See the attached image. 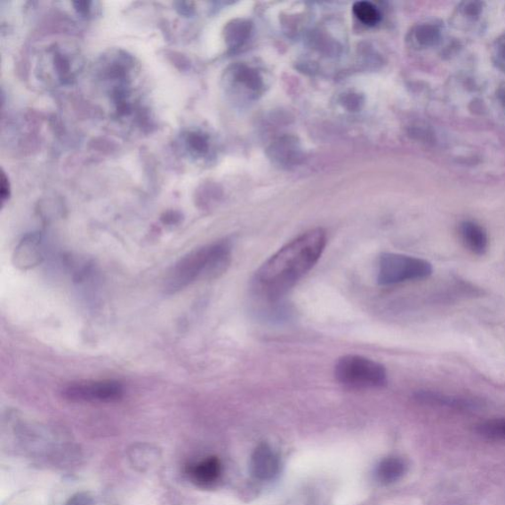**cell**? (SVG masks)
I'll use <instances>...</instances> for the list:
<instances>
[{
	"label": "cell",
	"instance_id": "1",
	"mask_svg": "<svg viewBox=\"0 0 505 505\" xmlns=\"http://www.w3.org/2000/svg\"><path fill=\"white\" fill-rule=\"evenodd\" d=\"M327 245V234L316 228L287 243L257 270L254 290L277 301L317 264Z\"/></svg>",
	"mask_w": 505,
	"mask_h": 505
},
{
	"label": "cell",
	"instance_id": "2",
	"mask_svg": "<svg viewBox=\"0 0 505 505\" xmlns=\"http://www.w3.org/2000/svg\"><path fill=\"white\" fill-rule=\"evenodd\" d=\"M232 260L228 241L196 249L184 256L170 270L164 285L167 294H175L197 281H212L227 273Z\"/></svg>",
	"mask_w": 505,
	"mask_h": 505
},
{
	"label": "cell",
	"instance_id": "3",
	"mask_svg": "<svg viewBox=\"0 0 505 505\" xmlns=\"http://www.w3.org/2000/svg\"><path fill=\"white\" fill-rule=\"evenodd\" d=\"M333 373L341 385L351 389H374L387 383L385 367L375 360L362 356L341 357Z\"/></svg>",
	"mask_w": 505,
	"mask_h": 505
},
{
	"label": "cell",
	"instance_id": "4",
	"mask_svg": "<svg viewBox=\"0 0 505 505\" xmlns=\"http://www.w3.org/2000/svg\"><path fill=\"white\" fill-rule=\"evenodd\" d=\"M431 274V264L421 258L384 252L378 261L377 282L384 286L421 281Z\"/></svg>",
	"mask_w": 505,
	"mask_h": 505
},
{
	"label": "cell",
	"instance_id": "5",
	"mask_svg": "<svg viewBox=\"0 0 505 505\" xmlns=\"http://www.w3.org/2000/svg\"><path fill=\"white\" fill-rule=\"evenodd\" d=\"M124 387L118 381H79L63 388L61 395L68 401L75 403H113L124 396Z\"/></svg>",
	"mask_w": 505,
	"mask_h": 505
},
{
	"label": "cell",
	"instance_id": "6",
	"mask_svg": "<svg viewBox=\"0 0 505 505\" xmlns=\"http://www.w3.org/2000/svg\"><path fill=\"white\" fill-rule=\"evenodd\" d=\"M279 459L269 445H260L252 453L250 471L260 481H272L279 473Z\"/></svg>",
	"mask_w": 505,
	"mask_h": 505
},
{
	"label": "cell",
	"instance_id": "7",
	"mask_svg": "<svg viewBox=\"0 0 505 505\" xmlns=\"http://www.w3.org/2000/svg\"><path fill=\"white\" fill-rule=\"evenodd\" d=\"M188 480L202 489H211L221 476V463L219 458L209 457L187 467Z\"/></svg>",
	"mask_w": 505,
	"mask_h": 505
},
{
	"label": "cell",
	"instance_id": "8",
	"mask_svg": "<svg viewBox=\"0 0 505 505\" xmlns=\"http://www.w3.org/2000/svg\"><path fill=\"white\" fill-rule=\"evenodd\" d=\"M459 236L465 248L473 254L483 256L489 248L488 233L475 221H463L459 227Z\"/></svg>",
	"mask_w": 505,
	"mask_h": 505
},
{
	"label": "cell",
	"instance_id": "9",
	"mask_svg": "<svg viewBox=\"0 0 505 505\" xmlns=\"http://www.w3.org/2000/svg\"><path fill=\"white\" fill-rule=\"evenodd\" d=\"M407 463L400 457L385 458L376 468V479L384 485L395 484L407 473Z\"/></svg>",
	"mask_w": 505,
	"mask_h": 505
},
{
	"label": "cell",
	"instance_id": "10",
	"mask_svg": "<svg viewBox=\"0 0 505 505\" xmlns=\"http://www.w3.org/2000/svg\"><path fill=\"white\" fill-rule=\"evenodd\" d=\"M41 245L37 237L32 236L23 240L15 252L14 259L17 266L30 268L37 265L41 258Z\"/></svg>",
	"mask_w": 505,
	"mask_h": 505
},
{
	"label": "cell",
	"instance_id": "11",
	"mask_svg": "<svg viewBox=\"0 0 505 505\" xmlns=\"http://www.w3.org/2000/svg\"><path fill=\"white\" fill-rule=\"evenodd\" d=\"M353 11L357 20L367 26H375L381 20V12L372 3H356Z\"/></svg>",
	"mask_w": 505,
	"mask_h": 505
},
{
	"label": "cell",
	"instance_id": "12",
	"mask_svg": "<svg viewBox=\"0 0 505 505\" xmlns=\"http://www.w3.org/2000/svg\"><path fill=\"white\" fill-rule=\"evenodd\" d=\"M477 431L485 438L505 442V419L485 421L477 428Z\"/></svg>",
	"mask_w": 505,
	"mask_h": 505
},
{
	"label": "cell",
	"instance_id": "13",
	"mask_svg": "<svg viewBox=\"0 0 505 505\" xmlns=\"http://www.w3.org/2000/svg\"><path fill=\"white\" fill-rule=\"evenodd\" d=\"M65 505H115L111 501L93 493H80L72 497Z\"/></svg>",
	"mask_w": 505,
	"mask_h": 505
},
{
	"label": "cell",
	"instance_id": "14",
	"mask_svg": "<svg viewBox=\"0 0 505 505\" xmlns=\"http://www.w3.org/2000/svg\"><path fill=\"white\" fill-rule=\"evenodd\" d=\"M187 143L188 148L192 149V151L198 153V155H201V153L206 151L207 148L206 140L201 134L189 133L187 138Z\"/></svg>",
	"mask_w": 505,
	"mask_h": 505
},
{
	"label": "cell",
	"instance_id": "15",
	"mask_svg": "<svg viewBox=\"0 0 505 505\" xmlns=\"http://www.w3.org/2000/svg\"><path fill=\"white\" fill-rule=\"evenodd\" d=\"M9 196V184L8 180L5 177V174L3 173L2 176V198L4 202Z\"/></svg>",
	"mask_w": 505,
	"mask_h": 505
},
{
	"label": "cell",
	"instance_id": "16",
	"mask_svg": "<svg viewBox=\"0 0 505 505\" xmlns=\"http://www.w3.org/2000/svg\"><path fill=\"white\" fill-rule=\"evenodd\" d=\"M498 56L499 60L502 62V65H505V46H503V44L500 42L499 47H498Z\"/></svg>",
	"mask_w": 505,
	"mask_h": 505
}]
</instances>
